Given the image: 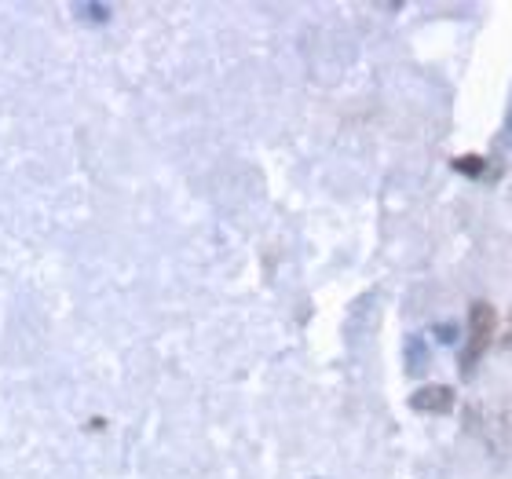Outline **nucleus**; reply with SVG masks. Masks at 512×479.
Masks as SVG:
<instances>
[{
  "instance_id": "nucleus-1",
  "label": "nucleus",
  "mask_w": 512,
  "mask_h": 479,
  "mask_svg": "<svg viewBox=\"0 0 512 479\" xmlns=\"http://www.w3.org/2000/svg\"><path fill=\"white\" fill-rule=\"evenodd\" d=\"M494 333H498V311L487 300H472L469 308V333H465V352H461V370L472 373L480 359L491 352Z\"/></svg>"
},
{
  "instance_id": "nucleus-2",
  "label": "nucleus",
  "mask_w": 512,
  "mask_h": 479,
  "mask_svg": "<svg viewBox=\"0 0 512 479\" xmlns=\"http://www.w3.org/2000/svg\"><path fill=\"white\" fill-rule=\"evenodd\" d=\"M454 403H458V392L450 384H439V381L425 384V388H417L410 395V406H414L417 414H450Z\"/></svg>"
},
{
  "instance_id": "nucleus-3",
  "label": "nucleus",
  "mask_w": 512,
  "mask_h": 479,
  "mask_svg": "<svg viewBox=\"0 0 512 479\" xmlns=\"http://www.w3.org/2000/svg\"><path fill=\"white\" fill-rule=\"evenodd\" d=\"M450 165H454V172L469 176V180H483V176H487V169H491V161L480 158V154H461V158H454Z\"/></svg>"
},
{
  "instance_id": "nucleus-4",
  "label": "nucleus",
  "mask_w": 512,
  "mask_h": 479,
  "mask_svg": "<svg viewBox=\"0 0 512 479\" xmlns=\"http://www.w3.org/2000/svg\"><path fill=\"white\" fill-rule=\"evenodd\" d=\"M505 125H509V128H512V99H509V121H505Z\"/></svg>"
}]
</instances>
